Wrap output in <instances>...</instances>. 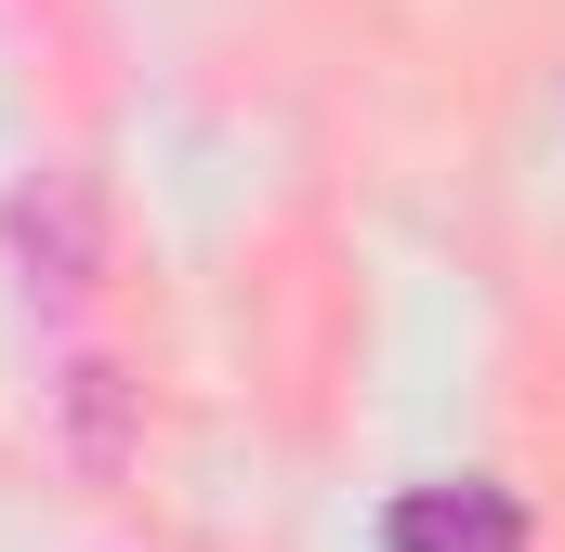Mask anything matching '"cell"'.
<instances>
[{
  "instance_id": "7a4b0ae2",
  "label": "cell",
  "mask_w": 565,
  "mask_h": 552,
  "mask_svg": "<svg viewBox=\"0 0 565 552\" xmlns=\"http://www.w3.org/2000/svg\"><path fill=\"white\" fill-rule=\"evenodd\" d=\"M382 552H526V500L487 487V474H447V487H408L382 513Z\"/></svg>"
},
{
  "instance_id": "6da1fadb",
  "label": "cell",
  "mask_w": 565,
  "mask_h": 552,
  "mask_svg": "<svg viewBox=\"0 0 565 552\" xmlns=\"http://www.w3.org/2000/svg\"><path fill=\"white\" fill-rule=\"evenodd\" d=\"M13 264H26V289H53V302L93 289V264H106V211H93L79 171H40V184L13 198Z\"/></svg>"
}]
</instances>
